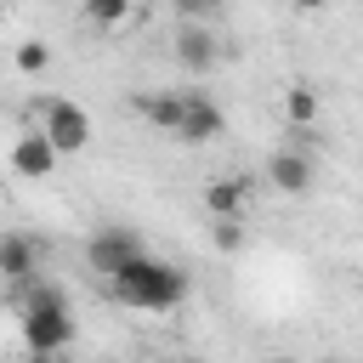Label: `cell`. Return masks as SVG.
<instances>
[{
	"label": "cell",
	"mask_w": 363,
	"mask_h": 363,
	"mask_svg": "<svg viewBox=\"0 0 363 363\" xmlns=\"http://www.w3.org/2000/svg\"><path fill=\"white\" fill-rule=\"evenodd\" d=\"M108 295L119 306H130V312H170V306L187 301V272L147 255V250H136L119 272H108Z\"/></svg>",
	"instance_id": "6da1fadb"
},
{
	"label": "cell",
	"mask_w": 363,
	"mask_h": 363,
	"mask_svg": "<svg viewBox=\"0 0 363 363\" xmlns=\"http://www.w3.org/2000/svg\"><path fill=\"white\" fill-rule=\"evenodd\" d=\"M74 312H68V289L51 278H23V346L34 357H57L74 346Z\"/></svg>",
	"instance_id": "7a4b0ae2"
},
{
	"label": "cell",
	"mask_w": 363,
	"mask_h": 363,
	"mask_svg": "<svg viewBox=\"0 0 363 363\" xmlns=\"http://www.w3.org/2000/svg\"><path fill=\"white\" fill-rule=\"evenodd\" d=\"M40 130H45V142L57 147V159H74V153H85L91 147V113L79 108V102H68V96H51L45 102V119H40Z\"/></svg>",
	"instance_id": "3957f363"
},
{
	"label": "cell",
	"mask_w": 363,
	"mask_h": 363,
	"mask_svg": "<svg viewBox=\"0 0 363 363\" xmlns=\"http://www.w3.org/2000/svg\"><path fill=\"white\" fill-rule=\"evenodd\" d=\"M176 142H187V147H204V142H216V136H227V113L204 96V91H187V108H182V119H176V130H170Z\"/></svg>",
	"instance_id": "277c9868"
},
{
	"label": "cell",
	"mask_w": 363,
	"mask_h": 363,
	"mask_svg": "<svg viewBox=\"0 0 363 363\" xmlns=\"http://www.w3.org/2000/svg\"><path fill=\"white\" fill-rule=\"evenodd\" d=\"M176 62L193 68V74L216 68V62H221V40H216V28H210V23H193V17H176Z\"/></svg>",
	"instance_id": "5b68a950"
},
{
	"label": "cell",
	"mask_w": 363,
	"mask_h": 363,
	"mask_svg": "<svg viewBox=\"0 0 363 363\" xmlns=\"http://www.w3.org/2000/svg\"><path fill=\"white\" fill-rule=\"evenodd\" d=\"M267 182H272L284 199H301V193L318 182V164H312L306 147H278V153H267Z\"/></svg>",
	"instance_id": "8992f818"
},
{
	"label": "cell",
	"mask_w": 363,
	"mask_h": 363,
	"mask_svg": "<svg viewBox=\"0 0 363 363\" xmlns=\"http://www.w3.org/2000/svg\"><path fill=\"white\" fill-rule=\"evenodd\" d=\"M136 250H142V238H136L130 227H96V233L85 238V261H91V272H102V278L119 272Z\"/></svg>",
	"instance_id": "52a82bcc"
},
{
	"label": "cell",
	"mask_w": 363,
	"mask_h": 363,
	"mask_svg": "<svg viewBox=\"0 0 363 363\" xmlns=\"http://www.w3.org/2000/svg\"><path fill=\"white\" fill-rule=\"evenodd\" d=\"M6 164H11V176H23V182H45V176L57 170V147L45 142V130H23V136L11 142V153H6Z\"/></svg>",
	"instance_id": "ba28073f"
},
{
	"label": "cell",
	"mask_w": 363,
	"mask_h": 363,
	"mask_svg": "<svg viewBox=\"0 0 363 363\" xmlns=\"http://www.w3.org/2000/svg\"><path fill=\"white\" fill-rule=\"evenodd\" d=\"M40 272V244L28 233H0V278L6 284H23Z\"/></svg>",
	"instance_id": "9c48e42d"
},
{
	"label": "cell",
	"mask_w": 363,
	"mask_h": 363,
	"mask_svg": "<svg viewBox=\"0 0 363 363\" xmlns=\"http://www.w3.org/2000/svg\"><path fill=\"white\" fill-rule=\"evenodd\" d=\"M182 108H187V91H147V96H136V113L153 125V130H176V119H182Z\"/></svg>",
	"instance_id": "30bf717a"
},
{
	"label": "cell",
	"mask_w": 363,
	"mask_h": 363,
	"mask_svg": "<svg viewBox=\"0 0 363 363\" xmlns=\"http://www.w3.org/2000/svg\"><path fill=\"white\" fill-rule=\"evenodd\" d=\"M318 113H323V96H318V85L295 79V85L284 91V119H289V130H312V125H318Z\"/></svg>",
	"instance_id": "8fae6325"
},
{
	"label": "cell",
	"mask_w": 363,
	"mask_h": 363,
	"mask_svg": "<svg viewBox=\"0 0 363 363\" xmlns=\"http://www.w3.org/2000/svg\"><path fill=\"white\" fill-rule=\"evenodd\" d=\"M244 199H250V182L244 176H216L204 187V210L210 216H244Z\"/></svg>",
	"instance_id": "7c38bea8"
},
{
	"label": "cell",
	"mask_w": 363,
	"mask_h": 363,
	"mask_svg": "<svg viewBox=\"0 0 363 363\" xmlns=\"http://www.w3.org/2000/svg\"><path fill=\"white\" fill-rule=\"evenodd\" d=\"M85 17L96 28H125L136 17V0H85Z\"/></svg>",
	"instance_id": "4fadbf2b"
},
{
	"label": "cell",
	"mask_w": 363,
	"mask_h": 363,
	"mask_svg": "<svg viewBox=\"0 0 363 363\" xmlns=\"http://www.w3.org/2000/svg\"><path fill=\"white\" fill-rule=\"evenodd\" d=\"M11 62H17V74H45V68H51V45H45V40H23V45L11 51Z\"/></svg>",
	"instance_id": "5bb4252c"
},
{
	"label": "cell",
	"mask_w": 363,
	"mask_h": 363,
	"mask_svg": "<svg viewBox=\"0 0 363 363\" xmlns=\"http://www.w3.org/2000/svg\"><path fill=\"white\" fill-rule=\"evenodd\" d=\"M210 244H216L221 255H238V250H244V221H238V216H216Z\"/></svg>",
	"instance_id": "9a60e30c"
},
{
	"label": "cell",
	"mask_w": 363,
	"mask_h": 363,
	"mask_svg": "<svg viewBox=\"0 0 363 363\" xmlns=\"http://www.w3.org/2000/svg\"><path fill=\"white\" fill-rule=\"evenodd\" d=\"M221 11V0H176V17H193V23H210Z\"/></svg>",
	"instance_id": "2e32d148"
},
{
	"label": "cell",
	"mask_w": 363,
	"mask_h": 363,
	"mask_svg": "<svg viewBox=\"0 0 363 363\" xmlns=\"http://www.w3.org/2000/svg\"><path fill=\"white\" fill-rule=\"evenodd\" d=\"M289 6H295V11H323L329 0H289Z\"/></svg>",
	"instance_id": "e0dca14e"
}]
</instances>
